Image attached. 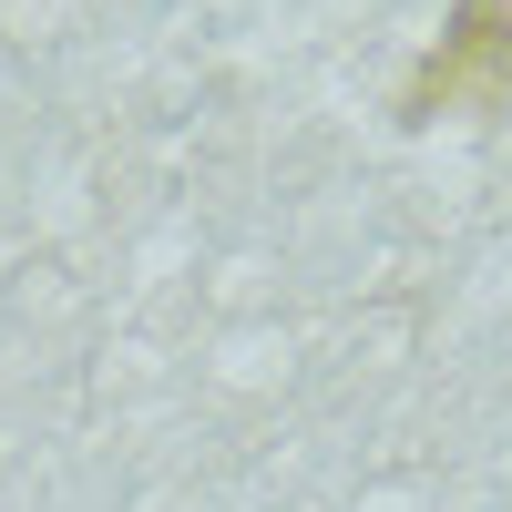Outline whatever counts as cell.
Segmentation results:
<instances>
[{
	"mask_svg": "<svg viewBox=\"0 0 512 512\" xmlns=\"http://www.w3.org/2000/svg\"><path fill=\"white\" fill-rule=\"evenodd\" d=\"M441 113H512V0H451L441 41L400 82V123L431 134Z\"/></svg>",
	"mask_w": 512,
	"mask_h": 512,
	"instance_id": "cell-1",
	"label": "cell"
}]
</instances>
